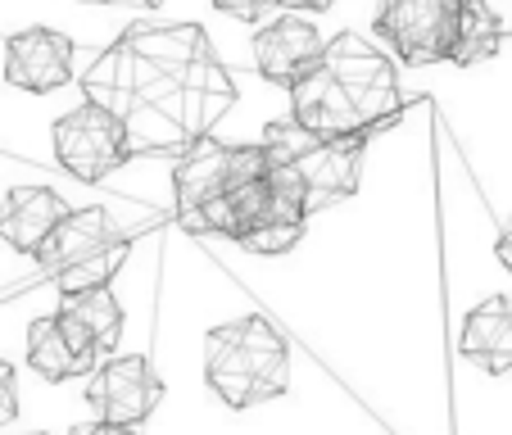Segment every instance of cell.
Here are the masks:
<instances>
[{"mask_svg":"<svg viewBox=\"0 0 512 435\" xmlns=\"http://www.w3.org/2000/svg\"><path fill=\"white\" fill-rule=\"evenodd\" d=\"M87 100L123 123L132 155H182L236 105L200 23H136L82 73Z\"/></svg>","mask_w":512,"mask_h":435,"instance_id":"1","label":"cell"},{"mask_svg":"<svg viewBox=\"0 0 512 435\" xmlns=\"http://www.w3.org/2000/svg\"><path fill=\"white\" fill-rule=\"evenodd\" d=\"M404 109L399 68L363 32H340L327 41L318 68L290 87V118L322 136H363L386 127Z\"/></svg>","mask_w":512,"mask_h":435,"instance_id":"2","label":"cell"},{"mask_svg":"<svg viewBox=\"0 0 512 435\" xmlns=\"http://www.w3.org/2000/svg\"><path fill=\"white\" fill-rule=\"evenodd\" d=\"M204 381L227 408L281 399L290 386V345L268 318L223 322L204 336Z\"/></svg>","mask_w":512,"mask_h":435,"instance_id":"3","label":"cell"},{"mask_svg":"<svg viewBox=\"0 0 512 435\" xmlns=\"http://www.w3.org/2000/svg\"><path fill=\"white\" fill-rule=\"evenodd\" d=\"M268 168L304 195L309 213L349 200L363 177V136H322L295 118H277L263 132Z\"/></svg>","mask_w":512,"mask_h":435,"instance_id":"4","label":"cell"},{"mask_svg":"<svg viewBox=\"0 0 512 435\" xmlns=\"http://www.w3.org/2000/svg\"><path fill=\"white\" fill-rule=\"evenodd\" d=\"M37 259L64 295H82L118 277L127 263V236L109 218V209H68Z\"/></svg>","mask_w":512,"mask_h":435,"instance_id":"5","label":"cell"},{"mask_svg":"<svg viewBox=\"0 0 512 435\" xmlns=\"http://www.w3.org/2000/svg\"><path fill=\"white\" fill-rule=\"evenodd\" d=\"M263 168V141L259 145H223L204 136L191 150L177 155L173 168V200H177V218L191 232H209L213 209Z\"/></svg>","mask_w":512,"mask_h":435,"instance_id":"6","label":"cell"},{"mask_svg":"<svg viewBox=\"0 0 512 435\" xmlns=\"http://www.w3.org/2000/svg\"><path fill=\"white\" fill-rule=\"evenodd\" d=\"M467 0H381L372 32L404 64H449Z\"/></svg>","mask_w":512,"mask_h":435,"instance_id":"7","label":"cell"},{"mask_svg":"<svg viewBox=\"0 0 512 435\" xmlns=\"http://www.w3.org/2000/svg\"><path fill=\"white\" fill-rule=\"evenodd\" d=\"M55 159L64 173H73L78 182H105L109 173L132 159V145H127V132L105 105L87 100V105L68 109L64 118H55Z\"/></svg>","mask_w":512,"mask_h":435,"instance_id":"8","label":"cell"},{"mask_svg":"<svg viewBox=\"0 0 512 435\" xmlns=\"http://www.w3.org/2000/svg\"><path fill=\"white\" fill-rule=\"evenodd\" d=\"M164 399V377L141 354H109L87 381V404L100 422L141 426Z\"/></svg>","mask_w":512,"mask_h":435,"instance_id":"9","label":"cell"},{"mask_svg":"<svg viewBox=\"0 0 512 435\" xmlns=\"http://www.w3.org/2000/svg\"><path fill=\"white\" fill-rule=\"evenodd\" d=\"M5 82L32 96L73 82V41L55 28H23L5 41Z\"/></svg>","mask_w":512,"mask_h":435,"instance_id":"10","label":"cell"},{"mask_svg":"<svg viewBox=\"0 0 512 435\" xmlns=\"http://www.w3.org/2000/svg\"><path fill=\"white\" fill-rule=\"evenodd\" d=\"M322 50H327V37H322L309 19H300V14L290 10L286 19L268 23V28L254 37V64H259V73L272 87L290 91L318 68Z\"/></svg>","mask_w":512,"mask_h":435,"instance_id":"11","label":"cell"},{"mask_svg":"<svg viewBox=\"0 0 512 435\" xmlns=\"http://www.w3.org/2000/svg\"><path fill=\"white\" fill-rule=\"evenodd\" d=\"M59 322H64L68 340L82 349L91 368H100L109 354L118 349L123 340V304L114 300L109 286H96V290H82V295H64L59 304Z\"/></svg>","mask_w":512,"mask_h":435,"instance_id":"12","label":"cell"},{"mask_svg":"<svg viewBox=\"0 0 512 435\" xmlns=\"http://www.w3.org/2000/svg\"><path fill=\"white\" fill-rule=\"evenodd\" d=\"M68 204L50 186H14L0 200V241L19 254H37L50 241L59 223H64Z\"/></svg>","mask_w":512,"mask_h":435,"instance_id":"13","label":"cell"},{"mask_svg":"<svg viewBox=\"0 0 512 435\" xmlns=\"http://www.w3.org/2000/svg\"><path fill=\"white\" fill-rule=\"evenodd\" d=\"M463 358H472L476 368L490 377L512 372V300L508 295H490L463 318V336H458Z\"/></svg>","mask_w":512,"mask_h":435,"instance_id":"14","label":"cell"},{"mask_svg":"<svg viewBox=\"0 0 512 435\" xmlns=\"http://www.w3.org/2000/svg\"><path fill=\"white\" fill-rule=\"evenodd\" d=\"M28 368L37 372L41 381H50V386H59V381H73V377H91V372H96L87 358H82V349L68 340L59 313H50V318H37L28 327Z\"/></svg>","mask_w":512,"mask_h":435,"instance_id":"15","label":"cell"},{"mask_svg":"<svg viewBox=\"0 0 512 435\" xmlns=\"http://www.w3.org/2000/svg\"><path fill=\"white\" fill-rule=\"evenodd\" d=\"M503 46V23L485 0H467L463 5V23H458V41L449 64L454 68H476Z\"/></svg>","mask_w":512,"mask_h":435,"instance_id":"16","label":"cell"},{"mask_svg":"<svg viewBox=\"0 0 512 435\" xmlns=\"http://www.w3.org/2000/svg\"><path fill=\"white\" fill-rule=\"evenodd\" d=\"M19 417V381H14V368L0 358V426H10Z\"/></svg>","mask_w":512,"mask_h":435,"instance_id":"17","label":"cell"},{"mask_svg":"<svg viewBox=\"0 0 512 435\" xmlns=\"http://www.w3.org/2000/svg\"><path fill=\"white\" fill-rule=\"evenodd\" d=\"M272 5H277V0H213V10L232 14V19H241V23H254V19H263V14H268Z\"/></svg>","mask_w":512,"mask_h":435,"instance_id":"18","label":"cell"},{"mask_svg":"<svg viewBox=\"0 0 512 435\" xmlns=\"http://www.w3.org/2000/svg\"><path fill=\"white\" fill-rule=\"evenodd\" d=\"M73 435H136V426H118V422H87V426H73Z\"/></svg>","mask_w":512,"mask_h":435,"instance_id":"19","label":"cell"},{"mask_svg":"<svg viewBox=\"0 0 512 435\" xmlns=\"http://www.w3.org/2000/svg\"><path fill=\"white\" fill-rule=\"evenodd\" d=\"M494 254H499V263L512 272V223H508V232L499 236V245H494Z\"/></svg>","mask_w":512,"mask_h":435,"instance_id":"20","label":"cell"},{"mask_svg":"<svg viewBox=\"0 0 512 435\" xmlns=\"http://www.w3.org/2000/svg\"><path fill=\"white\" fill-rule=\"evenodd\" d=\"M277 5H286V10H331L336 0H277Z\"/></svg>","mask_w":512,"mask_h":435,"instance_id":"21","label":"cell"},{"mask_svg":"<svg viewBox=\"0 0 512 435\" xmlns=\"http://www.w3.org/2000/svg\"><path fill=\"white\" fill-rule=\"evenodd\" d=\"M132 5H145V10H159V5H164V0H132Z\"/></svg>","mask_w":512,"mask_h":435,"instance_id":"22","label":"cell"},{"mask_svg":"<svg viewBox=\"0 0 512 435\" xmlns=\"http://www.w3.org/2000/svg\"><path fill=\"white\" fill-rule=\"evenodd\" d=\"M87 5H109V0H87Z\"/></svg>","mask_w":512,"mask_h":435,"instance_id":"23","label":"cell"},{"mask_svg":"<svg viewBox=\"0 0 512 435\" xmlns=\"http://www.w3.org/2000/svg\"><path fill=\"white\" fill-rule=\"evenodd\" d=\"M32 435H41V431H32Z\"/></svg>","mask_w":512,"mask_h":435,"instance_id":"24","label":"cell"}]
</instances>
